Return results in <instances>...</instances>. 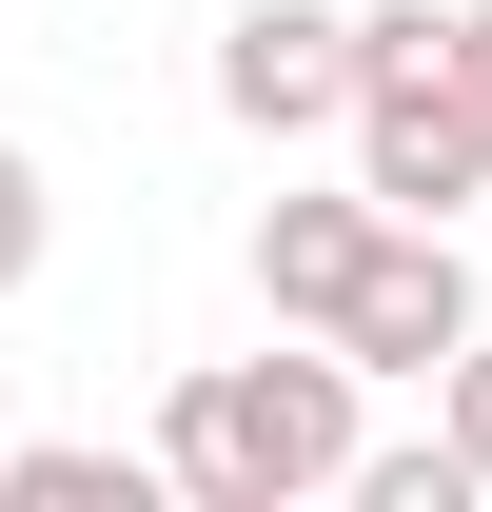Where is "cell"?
Listing matches in <instances>:
<instances>
[{"label":"cell","instance_id":"3","mask_svg":"<svg viewBox=\"0 0 492 512\" xmlns=\"http://www.w3.org/2000/svg\"><path fill=\"white\" fill-rule=\"evenodd\" d=\"M355 178L394 197V217H473V197H492V79L473 60L374 79V99H355Z\"/></svg>","mask_w":492,"mask_h":512},{"label":"cell","instance_id":"5","mask_svg":"<svg viewBox=\"0 0 492 512\" xmlns=\"http://www.w3.org/2000/svg\"><path fill=\"white\" fill-rule=\"evenodd\" d=\"M335 335H355V355H374V375H453V355H473V256H453V217H394V256H374V276H355V316H335Z\"/></svg>","mask_w":492,"mask_h":512},{"label":"cell","instance_id":"6","mask_svg":"<svg viewBox=\"0 0 492 512\" xmlns=\"http://www.w3.org/2000/svg\"><path fill=\"white\" fill-rule=\"evenodd\" d=\"M178 473L158 453H99V434H20L0 453V512H158Z\"/></svg>","mask_w":492,"mask_h":512},{"label":"cell","instance_id":"9","mask_svg":"<svg viewBox=\"0 0 492 512\" xmlns=\"http://www.w3.org/2000/svg\"><path fill=\"white\" fill-rule=\"evenodd\" d=\"M433 434H453V453H473V473H492V335H473V355H453V375H433Z\"/></svg>","mask_w":492,"mask_h":512},{"label":"cell","instance_id":"2","mask_svg":"<svg viewBox=\"0 0 492 512\" xmlns=\"http://www.w3.org/2000/svg\"><path fill=\"white\" fill-rule=\"evenodd\" d=\"M355 99H374L355 0H237L217 20V119L237 138H355Z\"/></svg>","mask_w":492,"mask_h":512},{"label":"cell","instance_id":"7","mask_svg":"<svg viewBox=\"0 0 492 512\" xmlns=\"http://www.w3.org/2000/svg\"><path fill=\"white\" fill-rule=\"evenodd\" d=\"M473 493H492V473H473L453 434H414V453H355V512H473Z\"/></svg>","mask_w":492,"mask_h":512},{"label":"cell","instance_id":"8","mask_svg":"<svg viewBox=\"0 0 492 512\" xmlns=\"http://www.w3.org/2000/svg\"><path fill=\"white\" fill-rule=\"evenodd\" d=\"M40 256H60V178L0 138V296H40Z\"/></svg>","mask_w":492,"mask_h":512},{"label":"cell","instance_id":"4","mask_svg":"<svg viewBox=\"0 0 492 512\" xmlns=\"http://www.w3.org/2000/svg\"><path fill=\"white\" fill-rule=\"evenodd\" d=\"M374 256H394V197H374V178H335V197H256V316H276V335H335Z\"/></svg>","mask_w":492,"mask_h":512},{"label":"cell","instance_id":"10","mask_svg":"<svg viewBox=\"0 0 492 512\" xmlns=\"http://www.w3.org/2000/svg\"><path fill=\"white\" fill-rule=\"evenodd\" d=\"M473 79H492V0H473Z\"/></svg>","mask_w":492,"mask_h":512},{"label":"cell","instance_id":"1","mask_svg":"<svg viewBox=\"0 0 492 512\" xmlns=\"http://www.w3.org/2000/svg\"><path fill=\"white\" fill-rule=\"evenodd\" d=\"M374 355L355 335H296V355H197L178 394H158V473H178V512H296V493H355L374 453Z\"/></svg>","mask_w":492,"mask_h":512}]
</instances>
